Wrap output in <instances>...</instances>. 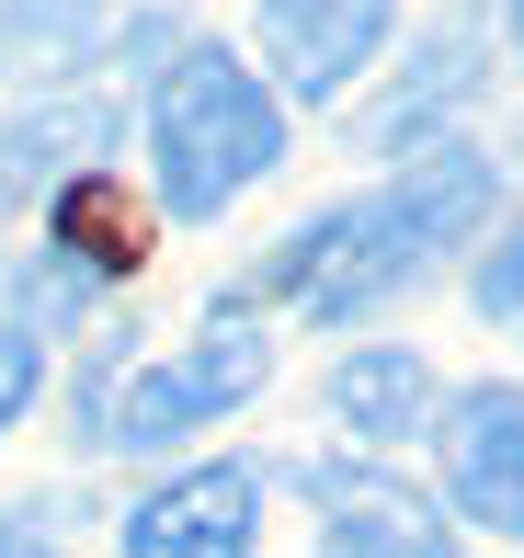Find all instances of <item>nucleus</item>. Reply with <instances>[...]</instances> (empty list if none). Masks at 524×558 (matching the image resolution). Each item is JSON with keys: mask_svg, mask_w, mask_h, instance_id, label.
<instances>
[{"mask_svg": "<svg viewBox=\"0 0 524 558\" xmlns=\"http://www.w3.org/2000/svg\"><path fill=\"white\" fill-rule=\"evenodd\" d=\"M513 35H524V0H513Z\"/></svg>", "mask_w": 524, "mask_h": 558, "instance_id": "13", "label": "nucleus"}, {"mask_svg": "<svg viewBox=\"0 0 524 558\" xmlns=\"http://www.w3.org/2000/svg\"><path fill=\"white\" fill-rule=\"evenodd\" d=\"M35 388H46V353H35V331H0V434H12V422L35 411Z\"/></svg>", "mask_w": 524, "mask_h": 558, "instance_id": "11", "label": "nucleus"}, {"mask_svg": "<svg viewBox=\"0 0 524 558\" xmlns=\"http://www.w3.org/2000/svg\"><path fill=\"white\" fill-rule=\"evenodd\" d=\"M0 558H46V536L35 524H0Z\"/></svg>", "mask_w": 524, "mask_h": 558, "instance_id": "12", "label": "nucleus"}, {"mask_svg": "<svg viewBox=\"0 0 524 558\" xmlns=\"http://www.w3.org/2000/svg\"><path fill=\"white\" fill-rule=\"evenodd\" d=\"M46 228H58V240H46V263L69 274V296L103 286V274H126L137 251H148V240H137V194L103 183V171H69L58 206H46Z\"/></svg>", "mask_w": 524, "mask_h": 558, "instance_id": "9", "label": "nucleus"}, {"mask_svg": "<svg viewBox=\"0 0 524 558\" xmlns=\"http://www.w3.org/2000/svg\"><path fill=\"white\" fill-rule=\"evenodd\" d=\"M444 490H456L467 524L524 536V399L513 388H467L456 399V422H444Z\"/></svg>", "mask_w": 524, "mask_h": 558, "instance_id": "6", "label": "nucleus"}, {"mask_svg": "<svg viewBox=\"0 0 524 558\" xmlns=\"http://www.w3.org/2000/svg\"><path fill=\"white\" fill-rule=\"evenodd\" d=\"M308 490H319V513H331V547L319 558H467L456 524L422 490L377 478V468H308Z\"/></svg>", "mask_w": 524, "mask_h": 558, "instance_id": "7", "label": "nucleus"}, {"mask_svg": "<svg viewBox=\"0 0 524 558\" xmlns=\"http://www.w3.org/2000/svg\"><path fill=\"white\" fill-rule=\"evenodd\" d=\"M285 160V104L229 58V46H194L171 58L160 104H148V183L171 217H217Z\"/></svg>", "mask_w": 524, "mask_h": 558, "instance_id": "2", "label": "nucleus"}, {"mask_svg": "<svg viewBox=\"0 0 524 558\" xmlns=\"http://www.w3.org/2000/svg\"><path fill=\"white\" fill-rule=\"evenodd\" d=\"M490 206H502V171H490L479 148H456V137H444V148H422L399 183L354 194V206H342V217H319V228H296L252 296H296L319 331H342V319L388 308L399 286H422V274H434V251H456Z\"/></svg>", "mask_w": 524, "mask_h": 558, "instance_id": "1", "label": "nucleus"}, {"mask_svg": "<svg viewBox=\"0 0 524 558\" xmlns=\"http://www.w3.org/2000/svg\"><path fill=\"white\" fill-rule=\"evenodd\" d=\"M479 319H490V331H524V228L490 240V263H479Z\"/></svg>", "mask_w": 524, "mask_h": 558, "instance_id": "10", "label": "nucleus"}, {"mask_svg": "<svg viewBox=\"0 0 524 558\" xmlns=\"http://www.w3.org/2000/svg\"><path fill=\"white\" fill-rule=\"evenodd\" d=\"M434 365H422L411 342H377V353H342L331 365V422L354 445H411V434H434Z\"/></svg>", "mask_w": 524, "mask_h": 558, "instance_id": "8", "label": "nucleus"}, {"mask_svg": "<svg viewBox=\"0 0 524 558\" xmlns=\"http://www.w3.org/2000/svg\"><path fill=\"white\" fill-rule=\"evenodd\" d=\"M388 46V0H263V58L296 104H342Z\"/></svg>", "mask_w": 524, "mask_h": 558, "instance_id": "5", "label": "nucleus"}, {"mask_svg": "<svg viewBox=\"0 0 524 558\" xmlns=\"http://www.w3.org/2000/svg\"><path fill=\"white\" fill-rule=\"evenodd\" d=\"M263 536V478L252 468H183L126 513V558H252Z\"/></svg>", "mask_w": 524, "mask_h": 558, "instance_id": "4", "label": "nucleus"}, {"mask_svg": "<svg viewBox=\"0 0 524 558\" xmlns=\"http://www.w3.org/2000/svg\"><path fill=\"white\" fill-rule=\"evenodd\" d=\"M263 376H273V342H263L240 308H217L183 353H160L148 376H126V399H114L103 434L137 445V456H148V445H183V434H206V422H229L240 399L263 388Z\"/></svg>", "mask_w": 524, "mask_h": 558, "instance_id": "3", "label": "nucleus"}]
</instances>
